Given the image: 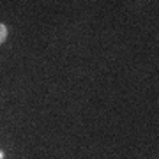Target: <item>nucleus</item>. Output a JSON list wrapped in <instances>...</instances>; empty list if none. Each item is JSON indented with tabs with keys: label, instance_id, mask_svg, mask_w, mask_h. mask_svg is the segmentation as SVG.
Here are the masks:
<instances>
[{
	"label": "nucleus",
	"instance_id": "obj_1",
	"mask_svg": "<svg viewBox=\"0 0 159 159\" xmlns=\"http://www.w3.org/2000/svg\"><path fill=\"white\" fill-rule=\"evenodd\" d=\"M7 39V27L4 23H0V44Z\"/></svg>",
	"mask_w": 159,
	"mask_h": 159
},
{
	"label": "nucleus",
	"instance_id": "obj_2",
	"mask_svg": "<svg viewBox=\"0 0 159 159\" xmlns=\"http://www.w3.org/2000/svg\"><path fill=\"white\" fill-rule=\"evenodd\" d=\"M4 157H6V154H4L2 150H0V159H4Z\"/></svg>",
	"mask_w": 159,
	"mask_h": 159
}]
</instances>
